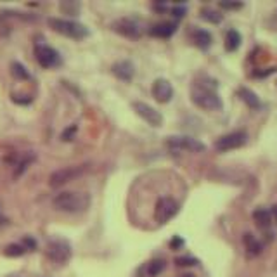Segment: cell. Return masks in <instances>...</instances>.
<instances>
[{"label": "cell", "mask_w": 277, "mask_h": 277, "mask_svg": "<svg viewBox=\"0 0 277 277\" xmlns=\"http://www.w3.org/2000/svg\"><path fill=\"white\" fill-rule=\"evenodd\" d=\"M45 253H47L49 260L63 265V263L69 261V258H71V246H69L68 241H64V239H52L47 244Z\"/></svg>", "instance_id": "7"}, {"label": "cell", "mask_w": 277, "mask_h": 277, "mask_svg": "<svg viewBox=\"0 0 277 277\" xmlns=\"http://www.w3.org/2000/svg\"><path fill=\"white\" fill-rule=\"evenodd\" d=\"M49 26L54 30L55 33L64 35L68 38L73 40H82L88 35V30L83 26L82 23H76V21H69V19H61V17H51L49 19Z\"/></svg>", "instance_id": "3"}, {"label": "cell", "mask_w": 277, "mask_h": 277, "mask_svg": "<svg viewBox=\"0 0 277 277\" xmlns=\"http://www.w3.org/2000/svg\"><path fill=\"white\" fill-rule=\"evenodd\" d=\"M246 142H248V134H246V132L242 130L230 132V134L222 135L220 138L215 140V149H217L218 153H227V151L239 149V147H242Z\"/></svg>", "instance_id": "8"}, {"label": "cell", "mask_w": 277, "mask_h": 277, "mask_svg": "<svg viewBox=\"0 0 277 277\" xmlns=\"http://www.w3.org/2000/svg\"><path fill=\"white\" fill-rule=\"evenodd\" d=\"M180 277H196V276H192V274H182Z\"/></svg>", "instance_id": "32"}, {"label": "cell", "mask_w": 277, "mask_h": 277, "mask_svg": "<svg viewBox=\"0 0 277 277\" xmlns=\"http://www.w3.org/2000/svg\"><path fill=\"white\" fill-rule=\"evenodd\" d=\"M220 7L225 11H236L242 7V2H220Z\"/></svg>", "instance_id": "26"}, {"label": "cell", "mask_w": 277, "mask_h": 277, "mask_svg": "<svg viewBox=\"0 0 277 277\" xmlns=\"http://www.w3.org/2000/svg\"><path fill=\"white\" fill-rule=\"evenodd\" d=\"M175 263L178 267H190V265H198V260L192 257H178L175 258Z\"/></svg>", "instance_id": "24"}, {"label": "cell", "mask_w": 277, "mask_h": 277, "mask_svg": "<svg viewBox=\"0 0 277 277\" xmlns=\"http://www.w3.org/2000/svg\"><path fill=\"white\" fill-rule=\"evenodd\" d=\"M52 205L57 211L63 213H82L90 205V196L85 192H73V190H64V192L55 194L52 199Z\"/></svg>", "instance_id": "1"}, {"label": "cell", "mask_w": 277, "mask_h": 277, "mask_svg": "<svg viewBox=\"0 0 277 277\" xmlns=\"http://www.w3.org/2000/svg\"><path fill=\"white\" fill-rule=\"evenodd\" d=\"M178 210H180V205H178L177 199L170 198V196H161L155 206L156 222L158 224H166V222L172 220L178 213Z\"/></svg>", "instance_id": "5"}, {"label": "cell", "mask_w": 277, "mask_h": 277, "mask_svg": "<svg viewBox=\"0 0 277 277\" xmlns=\"http://www.w3.org/2000/svg\"><path fill=\"white\" fill-rule=\"evenodd\" d=\"M166 147L170 151H189V153H203L206 146L198 138L187 137V135H173L166 138Z\"/></svg>", "instance_id": "6"}, {"label": "cell", "mask_w": 277, "mask_h": 277, "mask_svg": "<svg viewBox=\"0 0 277 277\" xmlns=\"http://www.w3.org/2000/svg\"><path fill=\"white\" fill-rule=\"evenodd\" d=\"M238 95H239V99H241L249 109H260L261 107L260 97H258L253 90H249V88H246V87H241L238 90Z\"/></svg>", "instance_id": "15"}, {"label": "cell", "mask_w": 277, "mask_h": 277, "mask_svg": "<svg viewBox=\"0 0 277 277\" xmlns=\"http://www.w3.org/2000/svg\"><path fill=\"white\" fill-rule=\"evenodd\" d=\"M132 107H134V111L144 120V121L149 123L151 127L158 128V127H161V125H163V115L159 113V111H156L153 106H149L147 103L135 101V103H132Z\"/></svg>", "instance_id": "10"}, {"label": "cell", "mask_w": 277, "mask_h": 277, "mask_svg": "<svg viewBox=\"0 0 277 277\" xmlns=\"http://www.w3.org/2000/svg\"><path fill=\"white\" fill-rule=\"evenodd\" d=\"M11 68H12V75L16 76V78H19V80H30V73L26 71V68H24L23 64L12 63Z\"/></svg>", "instance_id": "23"}, {"label": "cell", "mask_w": 277, "mask_h": 277, "mask_svg": "<svg viewBox=\"0 0 277 277\" xmlns=\"http://www.w3.org/2000/svg\"><path fill=\"white\" fill-rule=\"evenodd\" d=\"M201 17L205 21H208V23H211V24H218V23H222V19H224V16H222L220 12L213 11V9H203Z\"/></svg>", "instance_id": "21"}, {"label": "cell", "mask_w": 277, "mask_h": 277, "mask_svg": "<svg viewBox=\"0 0 277 277\" xmlns=\"http://www.w3.org/2000/svg\"><path fill=\"white\" fill-rule=\"evenodd\" d=\"M113 30L118 32L120 35L127 36V38H138L140 36V26L134 19H128V17L115 21L113 23Z\"/></svg>", "instance_id": "12"}, {"label": "cell", "mask_w": 277, "mask_h": 277, "mask_svg": "<svg viewBox=\"0 0 277 277\" xmlns=\"http://www.w3.org/2000/svg\"><path fill=\"white\" fill-rule=\"evenodd\" d=\"M23 246H24V248H26V249H28V248H32V249H33L36 244H35V241H33V239L26 238V239H24V244H23Z\"/></svg>", "instance_id": "30"}, {"label": "cell", "mask_w": 277, "mask_h": 277, "mask_svg": "<svg viewBox=\"0 0 277 277\" xmlns=\"http://www.w3.org/2000/svg\"><path fill=\"white\" fill-rule=\"evenodd\" d=\"M170 246H172V249H178V248H182V246H184V239H182V238H178V236H175V238L172 239Z\"/></svg>", "instance_id": "28"}, {"label": "cell", "mask_w": 277, "mask_h": 277, "mask_svg": "<svg viewBox=\"0 0 277 277\" xmlns=\"http://www.w3.org/2000/svg\"><path fill=\"white\" fill-rule=\"evenodd\" d=\"M26 253V248L23 244H9L7 248L4 249V255L5 257H11V258H16V257H23Z\"/></svg>", "instance_id": "22"}, {"label": "cell", "mask_w": 277, "mask_h": 277, "mask_svg": "<svg viewBox=\"0 0 277 277\" xmlns=\"http://www.w3.org/2000/svg\"><path fill=\"white\" fill-rule=\"evenodd\" d=\"M253 220L260 229H269L272 224V213L267 208H257L253 211Z\"/></svg>", "instance_id": "17"}, {"label": "cell", "mask_w": 277, "mask_h": 277, "mask_svg": "<svg viewBox=\"0 0 277 277\" xmlns=\"http://www.w3.org/2000/svg\"><path fill=\"white\" fill-rule=\"evenodd\" d=\"M270 213H272L274 220H276V224H277V205H276V206H274V208H272V211H270Z\"/></svg>", "instance_id": "31"}, {"label": "cell", "mask_w": 277, "mask_h": 277, "mask_svg": "<svg viewBox=\"0 0 277 277\" xmlns=\"http://www.w3.org/2000/svg\"><path fill=\"white\" fill-rule=\"evenodd\" d=\"M190 101L205 111H220L224 107V103L217 90L203 83H194L190 87Z\"/></svg>", "instance_id": "2"}, {"label": "cell", "mask_w": 277, "mask_h": 277, "mask_svg": "<svg viewBox=\"0 0 277 277\" xmlns=\"http://www.w3.org/2000/svg\"><path fill=\"white\" fill-rule=\"evenodd\" d=\"M175 32H177V24L175 23H159L151 28L149 35L156 36V38H170Z\"/></svg>", "instance_id": "14"}, {"label": "cell", "mask_w": 277, "mask_h": 277, "mask_svg": "<svg viewBox=\"0 0 277 277\" xmlns=\"http://www.w3.org/2000/svg\"><path fill=\"white\" fill-rule=\"evenodd\" d=\"M194 44L205 51V49H208L211 45V35L206 30H196L194 32Z\"/></svg>", "instance_id": "20"}, {"label": "cell", "mask_w": 277, "mask_h": 277, "mask_svg": "<svg viewBox=\"0 0 277 277\" xmlns=\"http://www.w3.org/2000/svg\"><path fill=\"white\" fill-rule=\"evenodd\" d=\"M76 130H78V127H76V125H71V127H68L66 130L63 132V135H61V138H63L64 142H69V140H71V138L75 137Z\"/></svg>", "instance_id": "25"}, {"label": "cell", "mask_w": 277, "mask_h": 277, "mask_svg": "<svg viewBox=\"0 0 277 277\" xmlns=\"http://www.w3.org/2000/svg\"><path fill=\"white\" fill-rule=\"evenodd\" d=\"M151 92H153V97H155V99L158 101V103H161V104L170 103L172 97H173V87H172V83L168 82V80H165V78L155 80Z\"/></svg>", "instance_id": "11"}, {"label": "cell", "mask_w": 277, "mask_h": 277, "mask_svg": "<svg viewBox=\"0 0 277 277\" xmlns=\"http://www.w3.org/2000/svg\"><path fill=\"white\" fill-rule=\"evenodd\" d=\"M276 71H277V68H269L267 71H255L253 76H257V78H261V76H269V75H272V73H276Z\"/></svg>", "instance_id": "29"}, {"label": "cell", "mask_w": 277, "mask_h": 277, "mask_svg": "<svg viewBox=\"0 0 277 277\" xmlns=\"http://www.w3.org/2000/svg\"><path fill=\"white\" fill-rule=\"evenodd\" d=\"M165 260H153L144 265V272H146V277H158L165 270Z\"/></svg>", "instance_id": "19"}, {"label": "cell", "mask_w": 277, "mask_h": 277, "mask_svg": "<svg viewBox=\"0 0 277 277\" xmlns=\"http://www.w3.org/2000/svg\"><path fill=\"white\" fill-rule=\"evenodd\" d=\"M87 170H88L87 165H73V166L59 168V170H55L54 173H51V177H49V186L54 187V189L63 187L71 182V180H76L78 177H82Z\"/></svg>", "instance_id": "4"}, {"label": "cell", "mask_w": 277, "mask_h": 277, "mask_svg": "<svg viewBox=\"0 0 277 277\" xmlns=\"http://www.w3.org/2000/svg\"><path fill=\"white\" fill-rule=\"evenodd\" d=\"M111 71L121 82H132V78L135 75V68L130 61H118V63L111 66Z\"/></svg>", "instance_id": "13"}, {"label": "cell", "mask_w": 277, "mask_h": 277, "mask_svg": "<svg viewBox=\"0 0 277 277\" xmlns=\"http://www.w3.org/2000/svg\"><path fill=\"white\" fill-rule=\"evenodd\" d=\"M186 5H177V7H172V14H173L175 17H184L186 16Z\"/></svg>", "instance_id": "27"}, {"label": "cell", "mask_w": 277, "mask_h": 277, "mask_svg": "<svg viewBox=\"0 0 277 277\" xmlns=\"http://www.w3.org/2000/svg\"><path fill=\"white\" fill-rule=\"evenodd\" d=\"M242 242H244V248H246L248 257H258V255L261 253V249H263L261 242L255 238L253 234H249V232H246L244 236H242Z\"/></svg>", "instance_id": "16"}, {"label": "cell", "mask_w": 277, "mask_h": 277, "mask_svg": "<svg viewBox=\"0 0 277 277\" xmlns=\"http://www.w3.org/2000/svg\"><path fill=\"white\" fill-rule=\"evenodd\" d=\"M241 33L238 32V30H229V32L225 33V49L229 52H234L238 51L239 45H241Z\"/></svg>", "instance_id": "18"}, {"label": "cell", "mask_w": 277, "mask_h": 277, "mask_svg": "<svg viewBox=\"0 0 277 277\" xmlns=\"http://www.w3.org/2000/svg\"><path fill=\"white\" fill-rule=\"evenodd\" d=\"M35 59L42 68H57L63 61H61L59 52L54 47L47 44H36L35 45Z\"/></svg>", "instance_id": "9"}]
</instances>
